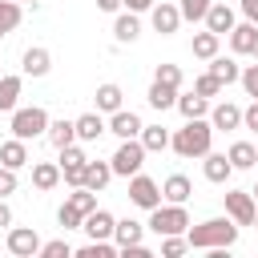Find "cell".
Returning a JSON list of instances; mask_svg holds the SVG:
<instances>
[{
	"label": "cell",
	"mask_w": 258,
	"mask_h": 258,
	"mask_svg": "<svg viewBox=\"0 0 258 258\" xmlns=\"http://www.w3.org/2000/svg\"><path fill=\"white\" fill-rule=\"evenodd\" d=\"M210 141H214V125L206 117H189L173 137H169V149L177 157H206L210 153Z\"/></svg>",
	"instance_id": "7a4b0ae2"
},
{
	"label": "cell",
	"mask_w": 258,
	"mask_h": 258,
	"mask_svg": "<svg viewBox=\"0 0 258 258\" xmlns=\"http://www.w3.org/2000/svg\"><path fill=\"white\" fill-rule=\"evenodd\" d=\"M202 173H206V181L222 185V181H230L234 165H230V157H226V153H206V157H202Z\"/></svg>",
	"instance_id": "5bb4252c"
},
{
	"label": "cell",
	"mask_w": 258,
	"mask_h": 258,
	"mask_svg": "<svg viewBox=\"0 0 258 258\" xmlns=\"http://www.w3.org/2000/svg\"><path fill=\"white\" fill-rule=\"evenodd\" d=\"M254 214H258V202L250 189H226V218L238 222V226H254Z\"/></svg>",
	"instance_id": "8992f818"
},
{
	"label": "cell",
	"mask_w": 258,
	"mask_h": 258,
	"mask_svg": "<svg viewBox=\"0 0 258 258\" xmlns=\"http://www.w3.org/2000/svg\"><path fill=\"white\" fill-rule=\"evenodd\" d=\"M250 194H254V202H258V185H254V189H250Z\"/></svg>",
	"instance_id": "816d5d0a"
},
{
	"label": "cell",
	"mask_w": 258,
	"mask_h": 258,
	"mask_svg": "<svg viewBox=\"0 0 258 258\" xmlns=\"http://www.w3.org/2000/svg\"><path fill=\"white\" fill-rule=\"evenodd\" d=\"M238 81H242L246 97H254V101H258V64H246V69L238 73Z\"/></svg>",
	"instance_id": "60d3db41"
},
{
	"label": "cell",
	"mask_w": 258,
	"mask_h": 258,
	"mask_svg": "<svg viewBox=\"0 0 258 258\" xmlns=\"http://www.w3.org/2000/svg\"><path fill=\"white\" fill-rule=\"evenodd\" d=\"M185 242L194 250H214V246L230 250L238 242V222H230V218H206L198 226H185Z\"/></svg>",
	"instance_id": "6da1fadb"
},
{
	"label": "cell",
	"mask_w": 258,
	"mask_h": 258,
	"mask_svg": "<svg viewBox=\"0 0 258 258\" xmlns=\"http://www.w3.org/2000/svg\"><path fill=\"white\" fill-rule=\"evenodd\" d=\"M97 8H101V12H121L125 4H121V0H97Z\"/></svg>",
	"instance_id": "c3c4849f"
},
{
	"label": "cell",
	"mask_w": 258,
	"mask_h": 258,
	"mask_svg": "<svg viewBox=\"0 0 258 258\" xmlns=\"http://www.w3.org/2000/svg\"><path fill=\"white\" fill-rule=\"evenodd\" d=\"M153 81H161V85H173V89H181V69H177V64H157Z\"/></svg>",
	"instance_id": "f35d334b"
},
{
	"label": "cell",
	"mask_w": 258,
	"mask_h": 258,
	"mask_svg": "<svg viewBox=\"0 0 258 258\" xmlns=\"http://www.w3.org/2000/svg\"><path fill=\"white\" fill-rule=\"evenodd\" d=\"M210 4H214V0H181V4H177V12H181V20H189V24H198V20H206V12H210Z\"/></svg>",
	"instance_id": "e575fe53"
},
{
	"label": "cell",
	"mask_w": 258,
	"mask_h": 258,
	"mask_svg": "<svg viewBox=\"0 0 258 258\" xmlns=\"http://www.w3.org/2000/svg\"><path fill=\"white\" fill-rule=\"evenodd\" d=\"M121 85H97V113H117L121 109Z\"/></svg>",
	"instance_id": "f1b7e54d"
},
{
	"label": "cell",
	"mask_w": 258,
	"mask_h": 258,
	"mask_svg": "<svg viewBox=\"0 0 258 258\" xmlns=\"http://www.w3.org/2000/svg\"><path fill=\"white\" fill-rule=\"evenodd\" d=\"M149 20H153V28H157L161 36H169V32L181 28V12H177V4H165V0L149 8Z\"/></svg>",
	"instance_id": "9c48e42d"
},
{
	"label": "cell",
	"mask_w": 258,
	"mask_h": 258,
	"mask_svg": "<svg viewBox=\"0 0 258 258\" xmlns=\"http://www.w3.org/2000/svg\"><path fill=\"white\" fill-rule=\"evenodd\" d=\"M85 161H89V157H85V149L73 141V145H64V149H60V161H56V165H60V169H73V165H85Z\"/></svg>",
	"instance_id": "8d00e7d4"
},
{
	"label": "cell",
	"mask_w": 258,
	"mask_h": 258,
	"mask_svg": "<svg viewBox=\"0 0 258 258\" xmlns=\"http://www.w3.org/2000/svg\"><path fill=\"white\" fill-rule=\"evenodd\" d=\"M4 226H12V210H8V202L0 198V230H4Z\"/></svg>",
	"instance_id": "681fc988"
},
{
	"label": "cell",
	"mask_w": 258,
	"mask_h": 258,
	"mask_svg": "<svg viewBox=\"0 0 258 258\" xmlns=\"http://www.w3.org/2000/svg\"><path fill=\"white\" fill-rule=\"evenodd\" d=\"M73 129H77V141H97L101 133H109L105 121H101V113H81V117L73 121Z\"/></svg>",
	"instance_id": "e0dca14e"
},
{
	"label": "cell",
	"mask_w": 258,
	"mask_h": 258,
	"mask_svg": "<svg viewBox=\"0 0 258 258\" xmlns=\"http://www.w3.org/2000/svg\"><path fill=\"white\" fill-rule=\"evenodd\" d=\"M254 226H258V214H254Z\"/></svg>",
	"instance_id": "f5cc1de1"
},
{
	"label": "cell",
	"mask_w": 258,
	"mask_h": 258,
	"mask_svg": "<svg viewBox=\"0 0 258 258\" xmlns=\"http://www.w3.org/2000/svg\"><path fill=\"white\" fill-rule=\"evenodd\" d=\"M48 129V113L40 105H28V109H12V137L20 141H32V137H44Z\"/></svg>",
	"instance_id": "5b68a950"
},
{
	"label": "cell",
	"mask_w": 258,
	"mask_h": 258,
	"mask_svg": "<svg viewBox=\"0 0 258 258\" xmlns=\"http://www.w3.org/2000/svg\"><path fill=\"white\" fill-rule=\"evenodd\" d=\"M109 181H113V165H109V161H85V181H81V185H89V189L101 194Z\"/></svg>",
	"instance_id": "d6986e66"
},
{
	"label": "cell",
	"mask_w": 258,
	"mask_h": 258,
	"mask_svg": "<svg viewBox=\"0 0 258 258\" xmlns=\"http://www.w3.org/2000/svg\"><path fill=\"white\" fill-rule=\"evenodd\" d=\"M44 141L52 145V149H64V145H73L77 141V129H73V121H48V129H44Z\"/></svg>",
	"instance_id": "ac0fdd59"
},
{
	"label": "cell",
	"mask_w": 258,
	"mask_h": 258,
	"mask_svg": "<svg viewBox=\"0 0 258 258\" xmlns=\"http://www.w3.org/2000/svg\"><path fill=\"white\" fill-rule=\"evenodd\" d=\"M24 4H36V0H24Z\"/></svg>",
	"instance_id": "db71d44e"
},
{
	"label": "cell",
	"mask_w": 258,
	"mask_h": 258,
	"mask_svg": "<svg viewBox=\"0 0 258 258\" xmlns=\"http://www.w3.org/2000/svg\"><path fill=\"white\" fill-rule=\"evenodd\" d=\"M0 165H8V169H24V165H32V157H28V141H20V137L4 141V145H0Z\"/></svg>",
	"instance_id": "4fadbf2b"
},
{
	"label": "cell",
	"mask_w": 258,
	"mask_h": 258,
	"mask_svg": "<svg viewBox=\"0 0 258 258\" xmlns=\"http://www.w3.org/2000/svg\"><path fill=\"white\" fill-rule=\"evenodd\" d=\"M242 125H246L250 133H258V101H250V105L242 109Z\"/></svg>",
	"instance_id": "ee69618b"
},
{
	"label": "cell",
	"mask_w": 258,
	"mask_h": 258,
	"mask_svg": "<svg viewBox=\"0 0 258 258\" xmlns=\"http://www.w3.org/2000/svg\"><path fill=\"white\" fill-rule=\"evenodd\" d=\"M20 85H24V77H16V73L0 77V113H12V109H16V101H20Z\"/></svg>",
	"instance_id": "cb8c5ba5"
},
{
	"label": "cell",
	"mask_w": 258,
	"mask_h": 258,
	"mask_svg": "<svg viewBox=\"0 0 258 258\" xmlns=\"http://www.w3.org/2000/svg\"><path fill=\"white\" fill-rule=\"evenodd\" d=\"M109 133H117V137H137L141 133V117L133 113V109H117V113H109V125H105Z\"/></svg>",
	"instance_id": "30bf717a"
},
{
	"label": "cell",
	"mask_w": 258,
	"mask_h": 258,
	"mask_svg": "<svg viewBox=\"0 0 258 258\" xmlns=\"http://www.w3.org/2000/svg\"><path fill=\"white\" fill-rule=\"evenodd\" d=\"M189 226V214H185V202H169V206H153L149 210V230L153 234H185Z\"/></svg>",
	"instance_id": "3957f363"
},
{
	"label": "cell",
	"mask_w": 258,
	"mask_h": 258,
	"mask_svg": "<svg viewBox=\"0 0 258 258\" xmlns=\"http://www.w3.org/2000/svg\"><path fill=\"white\" fill-rule=\"evenodd\" d=\"M109 165H113V177H133V173L145 165V145H141V137H121V145H117V153L109 157Z\"/></svg>",
	"instance_id": "277c9868"
},
{
	"label": "cell",
	"mask_w": 258,
	"mask_h": 258,
	"mask_svg": "<svg viewBox=\"0 0 258 258\" xmlns=\"http://www.w3.org/2000/svg\"><path fill=\"white\" fill-rule=\"evenodd\" d=\"M60 177H64V181H69V185L77 189V185L85 181V165H73V169H60Z\"/></svg>",
	"instance_id": "f6af8a7d"
},
{
	"label": "cell",
	"mask_w": 258,
	"mask_h": 258,
	"mask_svg": "<svg viewBox=\"0 0 258 258\" xmlns=\"http://www.w3.org/2000/svg\"><path fill=\"white\" fill-rule=\"evenodd\" d=\"M189 194H194V181H189L185 173H169L165 185H161V198H165V202H185Z\"/></svg>",
	"instance_id": "603a6c76"
},
{
	"label": "cell",
	"mask_w": 258,
	"mask_h": 258,
	"mask_svg": "<svg viewBox=\"0 0 258 258\" xmlns=\"http://www.w3.org/2000/svg\"><path fill=\"white\" fill-rule=\"evenodd\" d=\"M60 181V165L56 161H32V185L36 189H52Z\"/></svg>",
	"instance_id": "d4e9b609"
},
{
	"label": "cell",
	"mask_w": 258,
	"mask_h": 258,
	"mask_svg": "<svg viewBox=\"0 0 258 258\" xmlns=\"http://www.w3.org/2000/svg\"><path fill=\"white\" fill-rule=\"evenodd\" d=\"M242 16H246L250 24H258V0H242Z\"/></svg>",
	"instance_id": "bcb514c9"
},
{
	"label": "cell",
	"mask_w": 258,
	"mask_h": 258,
	"mask_svg": "<svg viewBox=\"0 0 258 258\" xmlns=\"http://www.w3.org/2000/svg\"><path fill=\"white\" fill-rule=\"evenodd\" d=\"M206 28H210V32H218V36H226V32L234 28V8H230V4H222V0H214V4H210V12H206Z\"/></svg>",
	"instance_id": "9a60e30c"
},
{
	"label": "cell",
	"mask_w": 258,
	"mask_h": 258,
	"mask_svg": "<svg viewBox=\"0 0 258 258\" xmlns=\"http://www.w3.org/2000/svg\"><path fill=\"white\" fill-rule=\"evenodd\" d=\"M145 101H149L157 113H165V109H173V105H177V89H173V85L153 81V85H149V93H145Z\"/></svg>",
	"instance_id": "7402d4cb"
},
{
	"label": "cell",
	"mask_w": 258,
	"mask_h": 258,
	"mask_svg": "<svg viewBox=\"0 0 258 258\" xmlns=\"http://www.w3.org/2000/svg\"><path fill=\"white\" fill-rule=\"evenodd\" d=\"M40 254H44V258H69L73 246H69L64 238H52V242H40Z\"/></svg>",
	"instance_id": "ab89813d"
},
{
	"label": "cell",
	"mask_w": 258,
	"mask_h": 258,
	"mask_svg": "<svg viewBox=\"0 0 258 258\" xmlns=\"http://www.w3.org/2000/svg\"><path fill=\"white\" fill-rule=\"evenodd\" d=\"M210 125H214V133H218V129H238V125H242V109H238L234 101H218V105L210 109Z\"/></svg>",
	"instance_id": "7c38bea8"
},
{
	"label": "cell",
	"mask_w": 258,
	"mask_h": 258,
	"mask_svg": "<svg viewBox=\"0 0 258 258\" xmlns=\"http://www.w3.org/2000/svg\"><path fill=\"white\" fill-rule=\"evenodd\" d=\"M64 202H69V206H77L81 214H93V210H97V189H89V185H77V194H69Z\"/></svg>",
	"instance_id": "836d02e7"
},
{
	"label": "cell",
	"mask_w": 258,
	"mask_h": 258,
	"mask_svg": "<svg viewBox=\"0 0 258 258\" xmlns=\"http://www.w3.org/2000/svg\"><path fill=\"white\" fill-rule=\"evenodd\" d=\"M254 32H258V24H250V20H246V24H234V28H230V48L246 56L250 44H254Z\"/></svg>",
	"instance_id": "83f0119b"
},
{
	"label": "cell",
	"mask_w": 258,
	"mask_h": 258,
	"mask_svg": "<svg viewBox=\"0 0 258 258\" xmlns=\"http://www.w3.org/2000/svg\"><path fill=\"white\" fill-rule=\"evenodd\" d=\"M226 157H230V165H234V169H254V161H258V149H254L250 141H234Z\"/></svg>",
	"instance_id": "4316f807"
},
{
	"label": "cell",
	"mask_w": 258,
	"mask_h": 258,
	"mask_svg": "<svg viewBox=\"0 0 258 258\" xmlns=\"http://www.w3.org/2000/svg\"><path fill=\"white\" fill-rule=\"evenodd\" d=\"M121 4H125L129 12H149V8L157 4V0H121Z\"/></svg>",
	"instance_id": "7dc6e473"
},
{
	"label": "cell",
	"mask_w": 258,
	"mask_h": 258,
	"mask_svg": "<svg viewBox=\"0 0 258 258\" xmlns=\"http://www.w3.org/2000/svg\"><path fill=\"white\" fill-rule=\"evenodd\" d=\"M254 165H258V161H254Z\"/></svg>",
	"instance_id": "11a10c76"
},
{
	"label": "cell",
	"mask_w": 258,
	"mask_h": 258,
	"mask_svg": "<svg viewBox=\"0 0 258 258\" xmlns=\"http://www.w3.org/2000/svg\"><path fill=\"white\" fill-rule=\"evenodd\" d=\"M177 109H181V117L189 121V117H206V113H210V101L198 97V93H185V97H177Z\"/></svg>",
	"instance_id": "1f68e13d"
},
{
	"label": "cell",
	"mask_w": 258,
	"mask_h": 258,
	"mask_svg": "<svg viewBox=\"0 0 258 258\" xmlns=\"http://www.w3.org/2000/svg\"><path fill=\"white\" fill-rule=\"evenodd\" d=\"M210 73H214V77H218L222 85H234L242 69H238V64L230 60V56H210Z\"/></svg>",
	"instance_id": "4dcf8cb0"
},
{
	"label": "cell",
	"mask_w": 258,
	"mask_h": 258,
	"mask_svg": "<svg viewBox=\"0 0 258 258\" xmlns=\"http://www.w3.org/2000/svg\"><path fill=\"white\" fill-rule=\"evenodd\" d=\"M141 238H145V226L133 222V218H121V222L113 226V242H117L121 250H125V246H137Z\"/></svg>",
	"instance_id": "ffe728a7"
},
{
	"label": "cell",
	"mask_w": 258,
	"mask_h": 258,
	"mask_svg": "<svg viewBox=\"0 0 258 258\" xmlns=\"http://www.w3.org/2000/svg\"><path fill=\"white\" fill-rule=\"evenodd\" d=\"M56 222H60L64 230H81V222H85V214H81L77 206H69V202H64V206L56 210Z\"/></svg>",
	"instance_id": "74e56055"
},
{
	"label": "cell",
	"mask_w": 258,
	"mask_h": 258,
	"mask_svg": "<svg viewBox=\"0 0 258 258\" xmlns=\"http://www.w3.org/2000/svg\"><path fill=\"white\" fill-rule=\"evenodd\" d=\"M20 69H24V77H44V73L52 69V52L36 44V48H28V52H24V60H20Z\"/></svg>",
	"instance_id": "2e32d148"
},
{
	"label": "cell",
	"mask_w": 258,
	"mask_h": 258,
	"mask_svg": "<svg viewBox=\"0 0 258 258\" xmlns=\"http://www.w3.org/2000/svg\"><path fill=\"white\" fill-rule=\"evenodd\" d=\"M8 254H16V258L40 254V234H36L32 226H12V230H8Z\"/></svg>",
	"instance_id": "ba28073f"
},
{
	"label": "cell",
	"mask_w": 258,
	"mask_h": 258,
	"mask_svg": "<svg viewBox=\"0 0 258 258\" xmlns=\"http://www.w3.org/2000/svg\"><path fill=\"white\" fill-rule=\"evenodd\" d=\"M250 56H258V32H254V44H250Z\"/></svg>",
	"instance_id": "f907efd6"
},
{
	"label": "cell",
	"mask_w": 258,
	"mask_h": 258,
	"mask_svg": "<svg viewBox=\"0 0 258 258\" xmlns=\"http://www.w3.org/2000/svg\"><path fill=\"white\" fill-rule=\"evenodd\" d=\"M222 89H226V85H222L214 73H202V77L194 81V93H198V97H206V101H210V97H218Z\"/></svg>",
	"instance_id": "d590c367"
},
{
	"label": "cell",
	"mask_w": 258,
	"mask_h": 258,
	"mask_svg": "<svg viewBox=\"0 0 258 258\" xmlns=\"http://www.w3.org/2000/svg\"><path fill=\"white\" fill-rule=\"evenodd\" d=\"M141 145H145V153H161V149H169V133L161 129V125H141Z\"/></svg>",
	"instance_id": "484cf974"
},
{
	"label": "cell",
	"mask_w": 258,
	"mask_h": 258,
	"mask_svg": "<svg viewBox=\"0 0 258 258\" xmlns=\"http://www.w3.org/2000/svg\"><path fill=\"white\" fill-rule=\"evenodd\" d=\"M137 32H141L137 12H121V16L113 20V36H117V44H133V40H137Z\"/></svg>",
	"instance_id": "44dd1931"
},
{
	"label": "cell",
	"mask_w": 258,
	"mask_h": 258,
	"mask_svg": "<svg viewBox=\"0 0 258 258\" xmlns=\"http://www.w3.org/2000/svg\"><path fill=\"white\" fill-rule=\"evenodd\" d=\"M129 202L141 206V210H153V206H161V185L137 169V173L129 177Z\"/></svg>",
	"instance_id": "52a82bcc"
},
{
	"label": "cell",
	"mask_w": 258,
	"mask_h": 258,
	"mask_svg": "<svg viewBox=\"0 0 258 258\" xmlns=\"http://www.w3.org/2000/svg\"><path fill=\"white\" fill-rule=\"evenodd\" d=\"M113 226H117V218L109 214V210H93V214H85V222H81V230L89 234V238H113Z\"/></svg>",
	"instance_id": "8fae6325"
},
{
	"label": "cell",
	"mask_w": 258,
	"mask_h": 258,
	"mask_svg": "<svg viewBox=\"0 0 258 258\" xmlns=\"http://www.w3.org/2000/svg\"><path fill=\"white\" fill-rule=\"evenodd\" d=\"M185 246H189V242H185L181 234H165V238H161V254H165V258H177Z\"/></svg>",
	"instance_id": "b9f144b4"
},
{
	"label": "cell",
	"mask_w": 258,
	"mask_h": 258,
	"mask_svg": "<svg viewBox=\"0 0 258 258\" xmlns=\"http://www.w3.org/2000/svg\"><path fill=\"white\" fill-rule=\"evenodd\" d=\"M218 44H222V36L206 28V32L194 36V56H198V60H210V56H218Z\"/></svg>",
	"instance_id": "f546056e"
},
{
	"label": "cell",
	"mask_w": 258,
	"mask_h": 258,
	"mask_svg": "<svg viewBox=\"0 0 258 258\" xmlns=\"http://www.w3.org/2000/svg\"><path fill=\"white\" fill-rule=\"evenodd\" d=\"M20 24V0H0V36H8Z\"/></svg>",
	"instance_id": "d6a6232c"
},
{
	"label": "cell",
	"mask_w": 258,
	"mask_h": 258,
	"mask_svg": "<svg viewBox=\"0 0 258 258\" xmlns=\"http://www.w3.org/2000/svg\"><path fill=\"white\" fill-rule=\"evenodd\" d=\"M8 194H16V169L0 165V198H8Z\"/></svg>",
	"instance_id": "7bdbcfd3"
}]
</instances>
